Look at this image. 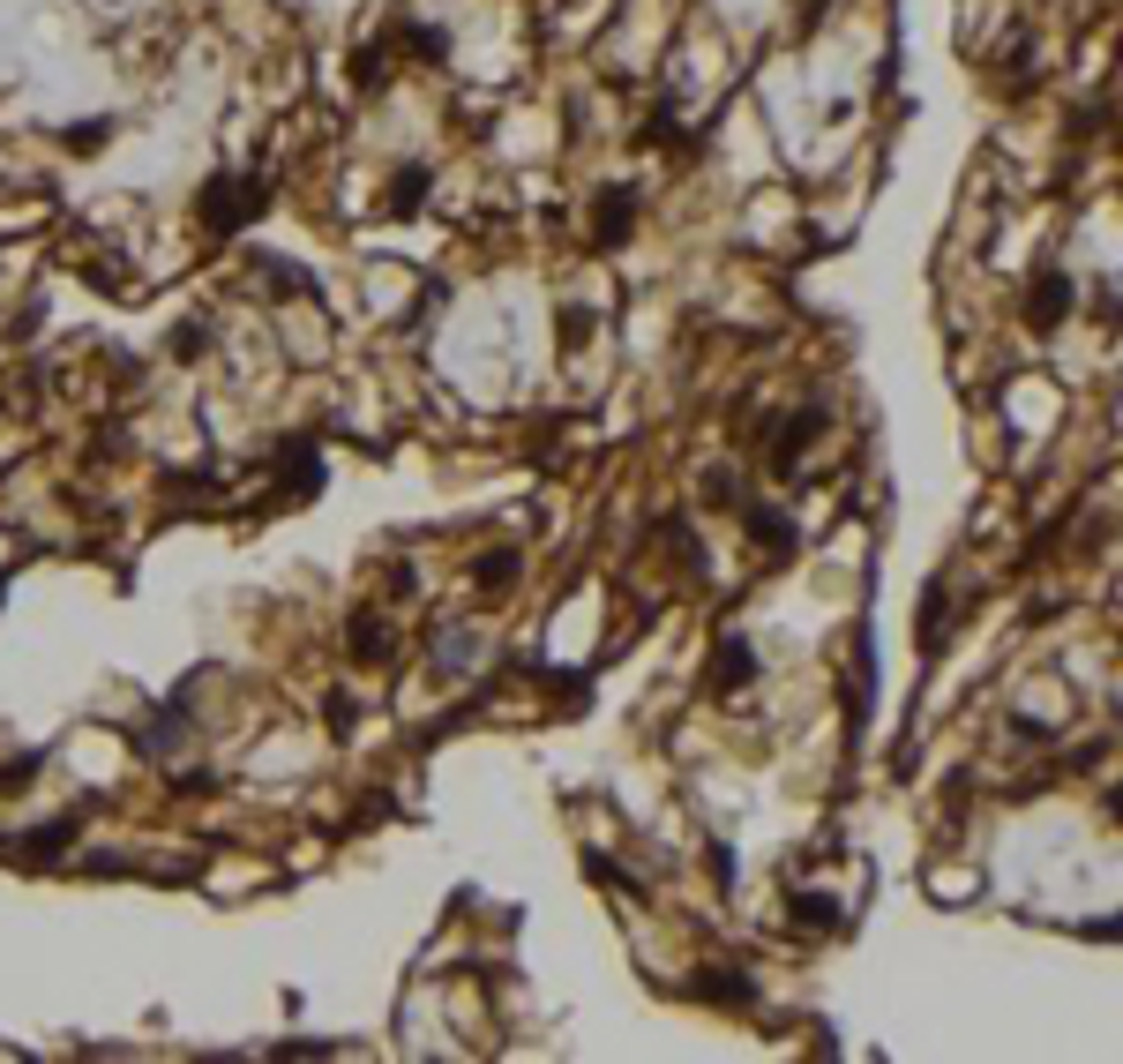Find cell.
<instances>
[{
	"label": "cell",
	"instance_id": "8992f818",
	"mask_svg": "<svg viewBox=\"0 0 1123 1064\" xmlns=\"http://www.w3.org/2000/svg\"><path fill=\"white\" fill-rule=\"evenodd\" d=\"M105 135H113L105 121H68V128H60V143H68V150H98Z\"/></svg>",
	"mask_w": 1123,
	"mask_h": 1064
},
{
	"label": "cell",
	"instance_id": "277c9868",
	"mask_svg": "<svg viewBox=\"0 0 1123 1064\" xmlns=\"http://www.w3.org/2000/svg\"><path fill=\"white\" fill-rule=\"evenodd\" d=\"M629 217H637V195H629V188H607V195H599V240H622Z\"/></svg>",
	"mask_w": 1123,
	"mask_h": 1064
},
{
	"label": "cell",
	"instance_id": "5b68a950",
	"mask_svg": "<svg viewBox=\"0 0 1123 1064\" xmlns=\"http://www.w3.org/2000/svg\"><path fill=\"white\" fill-rule=\"evenodd\" d=\"M352 652H360V660H382V652H390V630H382L374 615H360V623H352Z\"/></svg>",
	"mask_w": 1123,
	"mask_h": 1064
},
{
	"label": "cell",
	"instance_id": "3957f363",
	"mask_svg": "<svg viewBox=\"0 0 1123 1064\" xmlns=\"http://www.w3.org/2000/svg\"><path fill=\"white\" fill-rule=\"evenodd\" d=\"M711 668H719V675H711L719 690H749V675H756V652H749V638H727Z\"/></svg>",
	"mask_w": 1123,
	"mask_h": 1064
},
{
	"label": "cell",
	"instance_id": "6da1fadb",
	"mask_svg": "<svg viewBox=\"0 0 1123 1064\" xmlns=\"http://www.w3.org/2000/svg\"><path fill=\"white\" fill-rule=\"evenodd\" d=\"M262 211V180H210L203 188V225L210 233H233L240 217Z\"/></svg>",
	"mask_w": 1123,
	"mask_h": 1064
},
{
	"label": "cell",
	"instance_id": "52a82bcc",
	"mask_svg": "<svg viewBox=\"0 0 1123 1064\" xmlns=\"http://www.w3.org/2000/svg\"><path fill=\"white\" fill-rule=\"evenodd\" d=\"M509 578H517V555H487L480 562V585H509Z\"/></svg>",
	"mask_w": 1123,
	"mask_h": 1064
},
{
	"label": "cell",
	"instance_id": "7a4b0ae2",
	"mask_svg": "<svg viewBox=\"0 0 1123 1064\" xmlns=\"http://www.w3.org/2000/svg\"><path fill=\"white\" fill-rule=\"evenodd\" d=\"M1064 315H1071V278H1041L1034 293H1026V323L1034 331H1056Z\"/></svg>",
	"mask_w": 1123,
	"mask_h": 1064
}]
</instances>
